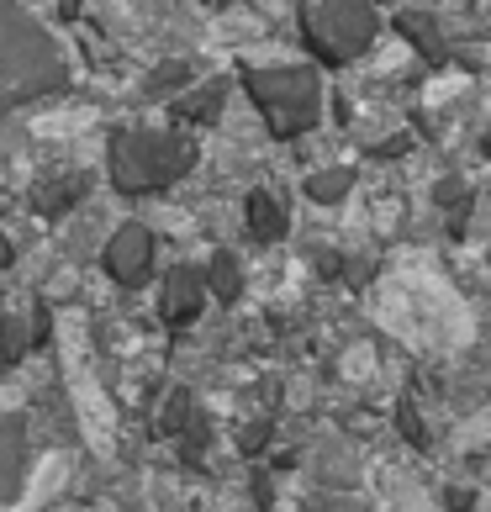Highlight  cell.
<instances>
[{
	"label": "cell",
	"mask_w": 491,
	"mask_h": 512,
	"mask_svg": "<svg viewBox=\"0 0 491 512\" xmlns=\"http://www.w3.org/2000/svg\"><path fill=\"white\" fill-rule=\"evenodd\" d=\"M11 259V249H6V238H0V264H6Z\"/></svg>",
	"instance_id": "cell-7"
},
{
	"label": "cell",
	"mask_w": 491,
	"mask_h": 512,
	"mask_svg": "<svg viewBox=\"0 0 491 512\" xmlns=\"http://www.w3.org/2000/svg\"><path fill=\"white\" fill-rule=\"evenodd\" d=\"M233 275H238V264H233V259H217V291H222V296L238 291V280H233Z\"/></svg>",
	"instance_id": "cell-6"
},
{
	"label": "cell",
	"mask_w": 491,
	"mask_h": 512,
	"mask_svg": "<svg viewBox=\"0 0 491 512\" xmlns=\"http://www.w3.org/2000/svg\"><path fill=\"white\" fill-rule=\"evenodd\" d=\"M201 307V296H196V280H185V270L175 275V286H169V317L175 322H191Z\"/></svg>",
	"instance_id": "cell-5"
},
{
	"label": "cell",
	"mask_w": 491,
	"mask_h": 512,
	"mask_svg": "<svg viewBox=\"0 0 491 512\" xmlns=\"http://www.w3.org/2000/svg\"><path fill=\"white\" fill-rule=\"evenodd\" d=\"M53 85H64L59 43L27 11L0 6V111L27 101V96H43Z\"/></svg>",
	"instance_id": "cell-2"
},
{
	"label": "cell",
	"mask_w": 491,
	"mask_h": 512,
	"mask_svg": "<svg viewBox=\"0 0 491 512\" xmlns=\"http://www.w3.org/2000/svg\"><path fill=\"white\" fill-rule=\"evenodd\" d=\"M191 164V154H180V143H169L164 132H127L111 148V180L117 191L127 196H143V191H159Z\"/></svg>",
	"instance_id": "cell-3"
},
{
	"label": "cell",
	"mask_w": 491,
	"mask_h": 512,
	"mask_svg": "<svg viewBox=\"0 0 491 512\" xmlns=\"http://www.w3.org/2000/svg\"><path fill=\"white\" fill-rule=\"evenodd\" d=\"M148 254H154V243H148L143 227H122L117 238H111L106 249V270L122 280V286H138V280L148 275Z\"/></svg>",
	"instance_id": "cell-4"
},
{
	"label": "cell",
	"mask_w": 491,
	"mask_h": 512,
	"mask_svg": "<svg viewBox=\"0 0 491 512\" xmlns=\"http://www.w3.org/2000/svg\"><path fill=\"white\" fill-rule=\"evenodd\" d=\"M381 317L396 338L418 349H460L470 344V312L455 286L428 259H407L381 286Z\"/></svg>",
	"instance_id": "cell-1"
}]
</instances>
